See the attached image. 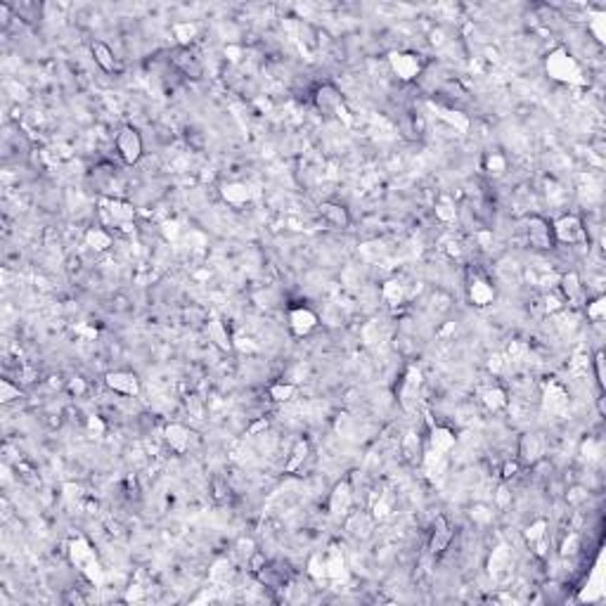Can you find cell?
Listing matches in <instances>:
<instances>
[{
  "label": "cell",
  "instance_id": "obj_1",
  "mask_svg": "<svg viewBox=\"0 0 606 606\" xmlns=\"http://www.w3.org/2000/svg\"><path fill=\"white\" fill-rule=\"evenodd\" d=\"M545 72L550 78L561 83H581L583 81V69L576 57L566 50V47H554L550 55L545 57Z\"/></svg>",
  "mask_w": 606,
  "mask_h": 606
},
{
  "label": "cell",
  "instance_id": "obj_2",
  "mask_svg": "<svg viewBox=\"0 0 606 606\" xmlns=\"http://www.w3.org/2000/svg\"><path fill=\"white\" fill-rule=\"evenodd\" d=\"M114 147L119 159L126 166H136L144 154V140L140 131L133 126H121L114 136Z\"/></svg>",
  "mask_w": 606,
  "mask_h": 606
},
{
  "label": "cell",
  "instance_id": "obj_3",
  "mask_svg": "<svg viewBox=\"0 0 606 606\" xmlns=\"http://www.w3.org/2000/svg\"><path fill=\"white\" fill-rule=\"evenodd\" d=\"M313 105L320 114H325L327 119H334V116H344L346 114V100L344 93L336 88L334 83H320L318 88L313 90Z\"/></svg>",
  "mask_w": 606,
  "mask_h": 606
},
{
  "label": "cell",
  "instance_id": "obj_4",
  "mask_svg": "<svg viewBox=\"0 0 606 606\" xmlns=\"http://www.w3.org/2000/svg\"><path fill=\"white\" fill-rule=\"evenodd\" d=\"M389 64H391V72L400 78V81H415V78L422 76L424 72V62L417 52H407V50H396L389 55Z\"/></svg>",
  "mask_w": 606,
  "mask_h": 606
},
{
  "label": "cell",
  "instance_id": "obj_5",
  "mask_svg": "<svg viewBox=\"0 0 606 606\" xmlns=\"http://www.w3.org/2000/svg\"><path fill=\"white\" fill-rule=\"evenodd\" d=\"M552 232H554V242H561V244H581L587 239L585 223L578 216H573V213L556 218V221L552 223Z\"/></svg>",
  "mask_w": 606,
  "mask_h": 606
},
{
  "label": "cell",
  "instance_id": "obj_6",
  "mask_svg": "<svg viewBox=\"0 0 606 606\" xmlns=\"http://www.w3.org/2000/svg\"><path fill=\"white\" fill-rule=\"evenodd\" d=\"M287 323H289V329H292L294 336H308L310 332L318 329L320 318L313 308H308V305H294V308H289Z\"/></svg>",
  "mask_w": 606,
  "mask_h": 606
},
{
  "label": "cell",
  "instance_id": "obj_7",
  "mask_svg": "<svg viewBox=\"0 0 606 606\" xmlns=\"http://www.w3.org/2000/svg\"><path fill=\"white\" fill-rule=\"evenodd\" d=\"M528 244L538 251L552 249L554 242V232H552V223L543 216H530L528 218Z\"/></svg>",
  "mask_w": 606,
  "mask_h": 606
},
{
  "label": "cell",
  "instance_id": "obj_8",
  "mask_svg": "<svg viewBox=\"0 0 606 606\" xmlns=\"http://www.w3.org/2000/svg\"><path fill=\"white\" fill-rule=\"evenodd\" d=\"M105 384L109 386V391L119 396H138L140 393V379L128 369H114L105 377Z\"/></svg>",
  "mask_w": 606,
  "mask_h": 606
},
{
  "label": "cell",
  "instance_id": "obj_9",
  "mask_svg": "<svg viewBox=\"0 0 606 606\" xmlns=\"http://www.w3.org/2000/svg\"><path fill=\"white\" fill-rule=\"evenodd\" d=\"M466 296L469 301L476 305V308H486L495 301V287L490 284V280L481 275H474L469 282H466Z\"/></svg>",
  "mask_w": 606,
  "mask_h": 606
},
{
  "label": "cell",
  "instance_id": "obj_10",
  "mask_svg": "<svg viewBox=\"0 0 606 606\" xmlns=\"http://www.w3.org/2000/svg\"><path fill=\"white\" fill-rule=\"evenodd\" d=\"M543 457V438L538 433H523L519 441V459L526 464H535Z\"/></svg>",
  "mask_w": 606,
  "mask_h": 606
},
{
  "label": "cell",
  "instance_id": "obj_11",
  "mask_svg": "<svg viewBox=\"0 0 606 606\" xmlns=\"http://www.w3.org/2000/svg\"><path fill=\"white\" fill-rule=\"evenodd\" d=\"M450 540H453V528H450L448 521H445V517H438L436 523H433V530H431V540H429V550H431V554H443V552L448 550Z\"/></svg>",
  "mask_w": 606,
  "mask_h": 606
},
{
  "label": "cell",
  "instance_id": "obj_12",
  "mask_svg": "<svg viewBox=\"0 0 606 606\" xmlns=\"http://www.w3.org/2000/svg\"><path fill=\"white\" fill-rule=\"evenodd\" d=\"M320 216H323L329 225H334V228H348V225H351V213H348V208L341 206V204H336V202L320 204Z\"/></svg>",
  "mask_w": 606,
  "mask_h": 606
},
{
  "label": "cell",
  "instance_id": "obj_13",
  "mask_svg": "<svg viewBox=\"0 0 606 606\" xmlns=\"http://www.w3.org/2000/svg\"><path fill=\"white\" fill-rule=\"evenodd\" d=\"M173 67L180 69V72L185 74V76H190V78H199L202 76V62L197 60V57L192 55L187 47H178V50H175Z\"/></svg>",
  "mask_w": 606,
  "mask_h": 606
},
{
  "label": "cell",
  "instance_id": "obj_14",
  "mask_svg": "<svg viewBox=\"0 0 606 606\" xmlns=\"http://www.w3.org/2000/svg\"><path fill=\"white\" fill-rule=\"evenodd\" d=\"M221 197L230 206H244V204L251 199V190L244 182H223Z\"/></svg>",
  "mask_w": 606,
  "mask_h": 606
},
{
  "label": "cell",
  "instance_id": "obj_15",
  "mask_svg": "<svg viewBox=\"0 0 606 606\" xmlns=\"http://www.w3.org/2000/svg\"><path fill=\"white\" fill-rule=\"evenodd\" d=\"M166 433V441H169L171 448L175 450V453H185L187 448H190V429H187L185 424H178V422H173V424H169L164 429Z\"/></svg>",
  "mask_w": 606,
  "mask_h": 606
},
{
  "label": "cell",
  "instance_id": "obj_16",
  "mask_svg": "<svg viewBox=\"0 0 606 606\" xmlns=\"http://www.w3.org/2000/svg\"><path fill=\"white\" fill-rule=\"evenodd\" d=\"M90 50H93V57H95V64L102 69V72L111 74L116 72V57H114V50H111L109 45H107L105 41H95L93 45H90Z\"/></svg>",
  "mask_w": 606,
  "mask_h": 606
},
{
  "label": "cell",
  "instance_id": "obj_17",
  "mask_svg": "<svg viewBox=\"0 0 606 606\" xmlns=\"http://www.w3.org/2000/svg\"><path fill=\"white\" fill-rule=\"evenodd\" d=\"M351 502H353L351 488H348V484H339L334 488V493H332V500H329L332 514H346V509L351 507Z\"/></svg>",
  "mask_w": 606,
  "mask_h": 606
},
{
  "label": "cell",
  "instance_id": "obj_18",
  "mask_svg": "<svg viewBox=\"0 0 606 606\" xmlns=\"http://www.w3.org/2000/svg\"><path fill=\"white\" fill-rule=\"evenodd\" d=\"M453 445H455V433L450 431V429L433 426V431H431V448H433V453L445 455L450 448H453Z\"/></svg>",
  "mask_w": 606,
  "mask_h": 606
},
{
  "label": "cell",
  "instance_id": "obj_19",
  "mask_svg": "<svg viewBox=\"0 0 606 606\" xmlns=\"http://www.w3.org/2000/svg\"><path fill=\"white\" fill-rule=\"evenodd\" d=\"M109 213L114 218L116 225H126L136 218V208L131 204H123V202H109Z\"/></svg>",
  "mask_w": 606,
  "mask_h": 606
},
{
  "label": "cell",
  "instance_id": "obj_20",
  "mask_svg": "<svg viewBox=\"0 0 606 606\" xmlns=\"http://www.w3.org/2000/svg\"><path fill=\"white\" fill-rule=\"evenodd\" d=\"M85 242L93 246V249L105 251V249H109V246H111V235L107 232V230H102V228H90L88 235H85Z\"/></svg>",
  "mask_w": 606,
  "mask_h": 606
},
{
  "label": "cell",
  "instance_id": "obj_21",
  "mask_svg": "<svg viewBox=\"0 0 606 606\" xmlns=\"http://www.w3.org/2000/svg\"><path fill=\"white\" fill-rule=\"evenodd\" d=\"M294 393H296V386H294L292 382H284V379L270 386V398L277 400V403H287V400H292Z\"/></svg>",
  "mask_w": 606,
  "mask_h": 606
},
{
  "label": "cell",
  "instance_id": "obj_22",
  "mask_svg": "<svg viewBox=\"0 0 606 606\" xmlns=\"http://www.w3.org/2000/svg\"><path fill=\"white\" fill-rule=\"evenodd\" d=\"M561 289H564V294H566L568 301H576V299L581 296V294H583V284H581V280H578L576 272H568V275L561 277Z\"/></svg>",
  "mask_w": 606,
  "mask_h": 606
},
{
  "label": "cell",
  "instance_id": "obj_23",
  "mask_svg": "<svg viewBox=\"0 0 606 606\" xmlns=\"http://www.w3.org/2000/svg\"><path fill=\"white\" fill-rule=\"evenodd\" d=\"M484 403L490 410H500V407H507V396L502 389H488L484 393Z\"/></svg>",
  "mask_w": 606,
  "mask_h": 606
},
{
  "label": "cell",
  "instance_id": "obj_24",
  "mask_svg": "<svg viewBox=\"0 0 606 606\" xmlns=\"http://www.w3.org/2000/svg\"><path fill=\"white\" fill-rule=\"evenodd\" d=\"M208 336H211V339L216 341L221 348H230V336H228V332L223 329V325L218 323V320L208 323Z\"/></svg>",
  "mask_w": 606,
  "mask_h": 606
},
{
  "label": "cell",
  "instance_id": "obj_25",
  "mask_svg": "<svg viewBox=\"0 0 606 606\" xmlns=\"http://www.w3.org/2000/svg\"><path fill=\"white\" fill-rule=\"evenodd\" d=\"M19 396H21L19 386H14L10 379H0V400H3V403H12Z\"/></svg>",
  "mask_w": 606,
  "mask_h": 606
},
{
  "label": "cell",
  "instance_id": "obj_26",
  "mask_svg": "<svg viewBox=\"0 0 606 606\" xmlns=\"http://www.w3.org/2000/svg\"><path fill=\"white\" fill-rule=\"evenodd\" d=\"M486 171L490 173H505L507 171V159L502 154H488L486 157Z\"/></svg>",
  "mask_w": 606,
  "mask_h": 606
},
{
  "label": "cell",
  "instance_id": "obj_27",
  "mask_svg": "<svg viewBox=\"0 0 606 606\" xmlns=\"http://www.w3.org/2000/svg\"><path fill=\"white\" fill-rule=\"evenodd\" d=\"M587 318L592 323H602L604 318V299H594L592 303H587Z\"/></svg>",
  "mask_w": 606,
  "mask_h": 606
},
{
  "label": "cell",
  "instance_id": "obj_28",
  "mask_svg": "<svg viewBox=\"0 0 606 606\" xmlns=\"http://www.w3.org/2000/svg\"><path fill=\"white\" fill-rule=\"evenodd\" d=\"M602 19H604V17H602V14H599V17H594L592 21H589V31H592V34H594V41H597V43H604V29H602L604 21H602Z\"/></svg>",
  "mask_w": 606,
  "mask_h": 606
},
{
  "label": "cell",
  "instance_id": "obj_29",
  "mask_svg": "<svg viewBox=\"0 0 606 606\" xmlns=\"http://www.w3.org/2000/svg\"><path fill=\"white\" fill-rule=\"evenodd\" d=\"M436 213L443 218V221H450V218H455V208L450 206V204H438V206H436Z\"/></svg>",
  "mask_w": 606,
  "mask_h": 606
},
{
  "label": "cell",
  "instance_id": "obj_30",
  "mask_svg": "<svg viewBox=\"0 0 606 606\" xmlns=\"http://www.w3.org/2000/svg\"><path fill=\"white\" fill-rule=\"evenodd\" d=\"M602 353H597V358H594V369H597V382H599V386L604 384V369H602Z\"/></svg>",
  "mask_w": 606,
  "mask_h": 606
}]
</instances>
